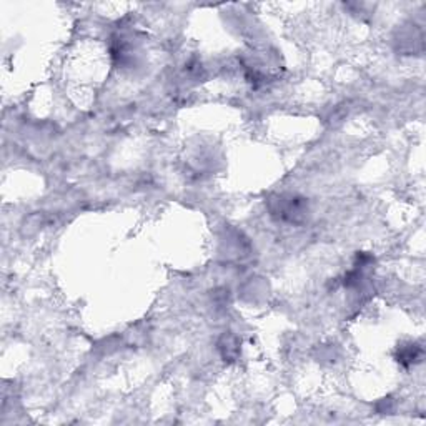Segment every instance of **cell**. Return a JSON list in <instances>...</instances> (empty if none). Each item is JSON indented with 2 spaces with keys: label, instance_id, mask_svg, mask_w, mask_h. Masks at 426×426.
Returning a JSON list of instances; mask_svg holds the SVG:
<instances>
[{
  "label": "cell",
  "instance_id": "1",
  "mask_svg": "<svg viewBox=\"0 0 426 426\" xmlns=\"http://www.w3.org/2000/svg\"><path fill=\"white\" fill-rule=\"evenodd\" d=\"M420 355H421V350L416 347V345H410L408 348L400 350L398 361H401V363H406V361H415Z\"/></svg>",
  "mask_w": 426,
  "mask_h": 426
}]
</instances>
